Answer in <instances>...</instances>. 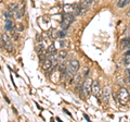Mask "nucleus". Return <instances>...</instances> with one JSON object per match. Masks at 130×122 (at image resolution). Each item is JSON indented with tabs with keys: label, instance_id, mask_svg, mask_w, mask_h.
<instances>
[{
	"label": "nucleus",
	"instance_id": "f257e3e1",
	"mask_svg": "<svg viewBox=\"0 0 130 122\" xmlns=\"http://www.w3.org/2000/svg\"><path fill=\"white\" fill-rule=\"evenodd\" d=\"M79 70V62L78 60L76 59H73L70 61V63L67 64V70L66 72L64 73V78H65V81H70L74 78V75L76 74L77 72Z\"/></svg>",
	"mask_w": 130,
	"mask_h": 122
},
{
	"label": "nucleus",
	"instance_id": "f03ea898",
	"mask_svg": "<svg viewBox=\"0 0 130 122\" xmlns=\"http://www.w3.org/2000/svg\"><path fill=\"white\" fill-rule=\"evenodd\" d=\"M117 97H118V100H119L120 105H126L129 101V99H130L129 91L127 88H125V87H121L119 89L118 94H117Z\"/></svg>",
	"mask_w": 130,
	"mask_h": 122
},
{
	"label": "nucleus",
	"instance_id": "7ed1b4c3",
	"mask_svg": "<svg viewBox=\"0 0 130 122\" xmlns=\"http://www.w3.org/2000/svg\"><path fill=\"white\" fill-rule=\"evenodd\" d=\"M74 14L73 13H65L63 14V18H62V28L64 31H66L68 27L71 26V24L74 22Z\"/></svg>",
	"mask_w": 130,
	"mask_h": 122
},
{
	"label": "nucleus",
	"instance_id": "20e7f679",
	"mask_svg": "<svg viewBox=\"0 0 130 122\" xmlns=\"http://www.w3.org/2000/svg\"><path fill=\"white\" fill-rule=\"evenodd\" d=\"M2 42H3V48L9 52V54H12L14 52V46H13V43H12L11 38L8 36L7 34H3L2 35Z\"/></svg>",
	"mask_w": 130,
	"mask_h": 122
},
{
	"label": "nucleus",
	"instance_id": "39448f33",
	"mask_svg": "<svg viewBox=\"0 0 130 122\" xmlns=\"http://www.w3.org/2000/svg\"><path fill=\"white\" fill-rule=\"evenodd\" d=\"M91 87H92V80L91 78H87L86 81L84 82L83 86H81V94H84V96H89V94L91 93Z\"/></svg>",
	"mask_w": 130,
	"mask_h": 122
},
{
	"label": "nucleus",
	"instance_id": "423d86ee",
	"mask_svg": "<svg viewBox=\"0 0 130 122\" xmlns=\"http://www.w3.org/2000/svg\"><path fill=\"white\" fill-rule=\"evenodd\" d=\"M101 98H102V103L104 105H107L109 103V98H111V88L108 86H105L103 88L102 93H101Z\"/></svg>",
	"mask_w": 130,
	"mask_h": 122
},
{
	"label": "nucleus",
	"instance_id": "0eeeda50",
	"mask_svg": "<svg viewBox=\"0 0 130 122\" xmlns=\"http://www.w3.org/2000/svg\"><path fill=\"white\" fill-rule=\"evenodd\" d=\"M91 92L93 93L96 98H99V94H101V87H100V83L99 81H92V87H91Z\"/></svg>",
	"mask_w": 130,
	"mask_h": 122
},
{
	"label": "nucleus",
	"instance_id": "6e6552de",
	"mask_svg": "<svg viewBox=\"0 0 130 122\" xmlns=\"http://www.w3.org/2000/svg\"><path fill=\"white\" fill-rule=\"evenodd\" d=\"M52 68H53V63H52L51 60L47 57V58L42 61V69H43V71L46 73H50L51 70H52Z\"/></svg>",
	"mask_w": 130,
	"mask_h": 122
},
{
	"label": "nucleus",
	"instance_id": "1a4fd4ad",
	"mask_svg": "<svg viewBox=\"0 0 130 122\" xmlns=\"http://www.w3.org/2000/svg\"><path fill=\"white\" fill-rule=\"evenodd\" d=\"M48 58L51 60V62L53 63V66H55V67L59 66L60 59H59V57H58V54H56V51H55V52H52V54H49V55H48Z\"/></svg>",
	"mask_w": 130,
	"mask_h": 122
},
{
	"label": "nucleus",
	"instance_id": "9d476101",
	"mask_svg": "<svg viewBox=\"0 0 130 122\" xmlns=\"http://www.w3.org/2000/svg\"><path fill=\"white\" fill-rule=\"evenodd\" d=\"M93 1H94V0H84L83 3H81V9H83V12H86L87 10L90 9Z\"/></svg>",
	"mask_w": 130,
	"mask_h": 122
},
{
	"label": "nucleus",
	"instance_id": "9b49d317",
	"mask_svg": "<svg viewBox=\"0 0 130 122\" xmlns=\"http://www.w3.org/2000/svg\"><path fill=\"white\" fill-rule=\"evenodd\" d=\"M24 12H25V8H24V7H19L18 10L14 12V17L18 19V20L22 19L23 15H24Z\"/></svg>",
	"mask_w": 130,
	"mask_h": 122
},
{
	"label": "nucleus",
	"instance_id": "f8f14e48",
	"mask_svg": "<svg viewBox=\"0 0 130 122\" xmlns=\"http://www.w3.org/2000/svg\"><path fill=\"white\" fill-rule=\"evenodd\" d=\"M58 57H59L60 61H63V60L67 57V49H61V50L58 52Z\"/></svg>",
	"mask_w": 130,
	"mask_h": 122
},
{
	"label": "nucleus",
	"instance_id": "ddd939ff",
	"mask_svg": "<svg viewBox=\"0 0 130 122\" xmlns=\"http://www.w3.org/2000/svg\"><path fill=\"white\" fill-rule=\"evenodd\" d=\"M14 26H15V24H13V22H12L10 19L6 20V30L7 31H12L14 28Z\"/></svg>",
	"mask_w": 130,
	"mask_h": 122
},
{
	"label": "nucleus",
	"instance_id": "4468645a",
	"mask_svg": "<svg viewBox=\"0 0 130 122\" xmlns=\"http://www.w3.org/2000/svg\"><path fill=\"white\" fill-rule=\"evenodd\" d=\"M73 10H74V15H80L81 13H83L81 5H75L74 8H73Z\"/></svg>",
	"mask_w": 130,
	"mask_h": 122
},
{
	"label": "nucleus",
	"instance_id": "2eb2a0df",
	"mask_svg": "<svg viewBox=\"0 0 130 122\" xmlns=\"http://www.w3.org/2000/svg\"><path fill=\"white\" fill-rule=\"evenodd\" d=\"M130 3V0H117V7L118 8H125Z\"/></svg>",
	"mask_w": 130,
	"mask_h": 122
},
{
	"label": "nucleus",
	"instance_id": "dca6fc26",
	"mask_svg": "<svg viewBox=\"0 0 130 122\" xmlns=\"http://www.w3.org/2000/svg\"><path fill=\"white\" fill-rule=\"evenodd\" d=\"M60 46L62 47V49H68L71 47V44L68 40H61L60 42Z\"/></svg>",
	"mask_w": 130,
	"mask_h": 122
},
{
	"label": "nucleus",
	"instance_id": "f3484780",
	"mask_svg": "<svg viewBox=\"0 0 130 122\" xmlns=\"http://www.w3.org/2000/svg\"><path fill=\"white\" fill-rule=\"evenodd\" d=\"M66 70H67V66L65 64V62H62L59 66V71H60V73L61 74H64L65 72H66Z\"/></svg>",
	"mask_w": 130,
	"mask_h": 122
},
{
	"label": "nucleus",
	"instance_id": "a211bd4d",
	"mask_svg": "<svg viewBox=\"0 0 130 122\" xmlns=\"http://www.w3.org/2000/svg\"><path fill=\"white\" fill-rule=\"evenodd\" d=\"M121 46L123 48H130V38H125L121 40Z\"/></svg>",
	"mask_w": 130,
	"mask_h": 122
},
{
	"label": "nucleus",
	"instance_id": "6ab92c4d",
	"mask_svg": "<svg viewBox=\"0 0 130 122\" xmlns=\"http://www.w3.org/2000/svg\"><path fill=\"white\" fill-rule=\"evenodd\" d=\"M49 37H50L51 39H55L59 37V32H56L54 30H51L50 31V34H49Z\"/></svg>",
	"mask_w": 130,
	"mask_h": 122
},
{
	"label": "nucleus",
	"instance_id": "aec40b11",
	"mask_svg": "<svg viewBox=\"0 0 130 122\" xmlns=\"http://www.w3.org/2000/svg\"><path fill=\"white\" fill-rule=\"evenodd\" d=\"M56 51V49H55V46L53 44H51V45H49L48 46V48H47V54L49 55V54H52V52H55Z\"/></svg>",
	"mask_w": 130,
	"mask_h": 122
},
{
	"label": "nucleus",
	"instance_id": "412c9836",
	"mask_svg": "<svg viewBox=\"0 0 130 122\" xmlns=\"http://www.w3.org/2000/svg\"><path fill=\"white\" fill-rule=\"evenodd\" d=\"M20 6L19 5H16V3H13V5H10L9 6V11L10 12H12V13H14V12L18 10V8H19Z\"/></svg>",
	"mask_w": 130,
	"mask_h": 122
},
{
	"label": "nucleus",
	"instance_id": "4be33fe9",
	"mask_svg": "<svg viewBox=\"0 0 130 122\" xmlns=\"http://www.w3.org/2000/svg\"><path fill=\"white\" fill-rule=\"evenodd\" d=\"M14 28L18 32H23V30H24V26H23V24H21V23H18V24H15V26H14Z\"/></svg>",
	"mask_w": 130,
	"mask_h": 122
},
{
	"label": "nucleus",
	"instance_id": "5701e85b",
	"mask_svg": "<svg viewBox=\"0 0 130 122\" xmlns=\"http://www.w3.org/2000/svg\"><path fill=\"white\" fill-rule=\"evenodd\" d=\"M5 17H6V19H11L13 17V13L10 11H7V12H5Z\"/></svg>",
	"mask_w": 130,
	"mask_h": 122
},
{
	"label": "nucleus",
	"instance_id": "b1692460",
	"mask_svg": "<svg viewBox=\"0 0 130 122\" xmlns=\"http://www.w3.org/2000/svg\"><path fill=\"white\" fill-rule=\"evenodd\" d=\"M18 33H19L18 31H14V32H13V30H12V37H13L15 40L19 39V34H18Z\"/></svg>",
	"mask_w": 130,
	"mask_h": 122
},
{
	"label": "nucleus",
	"instance_id": "393cba45",
	"mask_svg": "<svg viewBox=\"0 0 130 122\" xmlns=\"http://www.w3.org/2000/svg\"><path fill=\"white\" fill-rule=\"evenodd\" d=\"M65 36H66V33L64 32V30L59 32V37H65Z\"/></svg>",
	"mask_w": 130,
	"mask_h": 122
},
{
	"label": "nucleus",
	"instance_id": "a878e982",
	"mask_svg": "<svg viewBox=\"0 0 130 122\" xmlns=\"http://www.w3.org/2000/svg\"><path fill=\"white\" fill-rule=\"evenodd\" d=\"M126 72H127V75L130 78V68H129V69H127V71H126Z\"/></svg>",
	"mask_w": 130,
	"mask_h": 122
},
{
	"label": "nucleus",
	"instance_id": "bb28decb",
	"mask_svg": "<svg viewBox=\"0 0 130 122\" xmlns=\"http://www.w3.org/2000/svg\"><path fill=\"white\" fill-rule=\"evenodd\" d=\"M64 112H66V113H67V115H68V116H70V117H72V115H71V113H70V112H68V111L66 110V109H64Z\"/></svg>",
	"mask_w": 130,
	"mask_h": 122
},
{
	"label": "nucleus",
	"instance_id": "cd10ccee",
	"mask_svg": "<svg viewBox=\"0 0 130 122\" xmlns=\"http://www.w3.org/2000/svg\"><path fill=\"white\" fill-rule=\"evenodd\" d=\"M85 118H86V120H87V121H90V119H89V117H88L87 115H85Z\"/></svg>",
	"mask_w": 130,
	"mask_h": 122
},
{
	"label": "nucleus",
	"instance_id": "c85d7f7f",
	"mask_svg": "<svg viewBox=\"0 0 130 122\" xmlns=\"http://www.w3.org/2000/svg\"><path fill=\"white\" fill-rule=\"evenodd\" d=\"M128 15H129V17H130V10H129V12H128Z\"/></svg>",
	"mask_w": 130,
	"mask_h": 122
},
{
	"label": "nucleus",
	"instance_id": "c756f323",
	"mask_svg": "<svg viewBox=\"0 0 130 122\" xmlns=\"http://www.w3.org/2000/svg\"><path fill=\"white\" fill-rule=\"evenodd\" d=\"M129 94H130V91H129Z\"/></svg>",
	"mask_w": 130,
	"mask_h": 122
}]
</instances>
